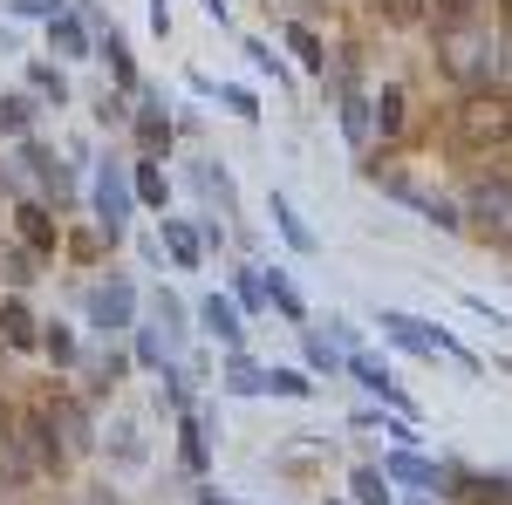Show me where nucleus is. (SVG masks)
I'll list each match as a JSON object with an SVG mask.
<instances>
[{
  "label": "nucleus",
  "instance_id": "obj_14",
  "mask_svg": "<svg viewBox=\"0 0 512 505\" xmlns=\"http://www.w3.org/2000/svg\"><path fill=\"white\" fill-rule=\"evenodd\" d=\"M137 144H144V151H164V144H171V123H164L158 110H144V117H137Z\"/></svg>",
  "mask_w": 512,
  "mask_h": 505
},
{
  "label": "nucleus",
  "instance_id": "obj_19",
  "mask_svg": "<svg viewBox=\"0 0 512 505\" xmlns=\"http://www.w3.org/2000/svg\"><path fill=\"white\" fill-rule=\"evenodd\" d=\"M431 7H437V28H465L478 14V0H431Z\"/></svg>",
  "mask_w": 512,
  "mask_h": 505
},
{
  "label": "nucleus",
  "instance_id": "obj_31",
  "mask_svg": "<svg viewBox=\"0 0 512 505\" xmlns=\"http://www.w3.org/2000/svg\"><path fill=\"white\" fill-rule=\"evenodd\" d=\"M14 14H48V21H55V14H62V0H14Z\"/></svg>",
  "mask_w": 512,
  "mask_h": 505
},
{
  "label": "nucleus",
  "instance_id": "obj_7",
  "mask_svg": "<svg viewBox=\"0 0 512 505\" xmlns=\"http://www.w3.org/2000/svg\"><path fill=\"white\" fill-rule=\"evenodd\" d=\"M89 314H96V328H103V335L130 328V287H103V294L89 301Z\"/></svg>",
  "mask_w": 512,
  "mask_h": 505
},
{
  "label": "nucleus",
  "instance_id": "obj_1",
  "mask_svg": "<svg viewBox=\"0 0 512 505\" xmlns=\"http://www.w3.org/2000/svg\"><path fill=\"white\" fill-rule=\"evenodd\" d=\"M451 130H458L465 151H499L512 137V103L499 89H492V96H485V89H465V103L451 110Z\"/></svg>",
  "mask_w": 512,
  "mask_h": 505
},
{
  "label": "nucleus",
  "instance_id": "obj_17",
  "mask_svg": "<svg viewBox=\"0 0 512 505\" xmlns=\"http://www.w3.org/2000/svg\"><path fill=\"white\" fill-rule=\"evenodd\" d=\"M376 14L390 28H410V21H424V0H376Z\"/></svg>",
  "mask_w": 512,
  "mask_h": 505
},
{
  "label": "nucleus",
  "instance_id": "obj_21",
  "mask_svg": "<svg viewBox=\"0 0 512 505\" xmlns=\"http://www.w3.org/2000/svg\"><path fill=\"white\" fill-rule=\"evenodd\" d=\"M390 478H410V485H437V465H424V458H390Z\"/></svg>",
  "mask_w": 512,
  "mask_h": 505
},
{
  "label": "nucleus",
  "instance_id": "obj_4",
  "mask_svg": "<svg viewBox=\"0 0 512 505\" xmlns=\"http://www.w3.org/2000/svg\"><path fill=\"white\" fill-rule=\"evenodd\" d=\"M14 444H21V458H28V471H35V478L62 465V444H55V424H48V417H21Z\"/></svg>",
  "mask_w": 512,
  "mask_h": 505
},
{
  "label": "nucleus",
  "instance_id": "obj_28",
  "mask_svg": "<svg viewBox=\"0 0 512 505\" xmlns=\"http://www.w3.org/2000/svg\"><path fill=\"white\" fill-rule=\"evenodd\" d=\"M41 349L55 355V362H69V355H76V335H69V328H48V335H41Z\"/></svg>",
  "mask_w": 512,
  "mask_h": 505
},
{
  "label": "nucleus",
  "instance_id": "obj_11",
  "mask_svg": "<svg viewBox=\"0 0 512 505\" xmlns=\"http://www.w3.org/2000/svg\"><path fill=\"white\" fill-rule=\"evenodd\" d=\"M274 219H280V233H287V246H294V253H315V233L294 219V205H287V198H274Z\"/></svg>",
  "mask_w": 512,
  "mask_h": 505
},
{
  "label": "nucleus",
  "instance_id": "obj_29",
  "mask_svg": "<svg viewBox=\"0 0 512 505\" xmlns=\"http://www.w3.org/2000/svg\"><path fill=\"white\" fill-rule=\"evenodd\" d=\"M0 130H28V103L21 96H0Z\"/></svg>",
  "mask_w": 512,
  "mask_h": 505
},
{
  "label": "nucleus",
  "instance_id": "obj_33",
  "mask_svg": "<svg viewBox=\"0 0 512 505\" xmlns=\"http://www.w3.org/2000/svg\"><path fill=\"white\" fill-rule=\"evenodd\" d=\"M499 14H506V21H512V0H499Z\"/></svg>",
  "mask_w": 512,
  "mask_h": 505
},
{
  "label": "nucleus",
  "instance_id": "obj_9",
  "mask_svg": "<svg viewBox=\"0 0 512 505\" xmlns=\"http://www.w3.org/2000/svg\"><path fill=\"white\" fill-rule=\"evenodd\" d=\"M198 321H205V328H212L219 342H239V335H246V328H239V308H233V301H219V294H212V301L198 308Z\"/></svg>",
  "mask_w": 512,
  "mask_h": 505
},
{
  "label": "nucleus",
  "instance_id": "obj_6",
  "mask_svg": "<svg viewBox=\"0 0 512 505\" xmlns=\"http://www.w3.org/2000/svg\"><path fill=\"white\" fill-rule=\"evenodd\" d=\"M96 212H103V233L123 239V212H130V185H123V171L110 164L103 178H96Z\"/></svg>",
  "mask_w": 512,
  "mask_h": 505
},
{
  "label": "nucleus",
  "instance_id": "obj_32",
  "mask_svg": "<svg viewBox=\"0 0 512 505\" xmlns=\"http://www.w3.org/2000/svg\"><path fill=\"white\" fill-rule=\"evenodd\" d=\"M492 76H499V96L512 103V48H499V69H492Z\"/></svg>",
  "mask_w": 512,
  "mask_h": 505
},
{
  "label": "nucleus",
  "instance_id": "obj_26",
  "mask_svg": "<svg viewBox=\"0 0 512 505\" xmlns=\"http://www.w3.org/2000/svg\"><path fill=\"white\" fill-rule=\"evenodd\" d=\"M239 301H246V308H260V301H267V280H260V267L239 273Z\"/></svg>",
  "mask_w": 512,
  "mask_h": 505
},
{
  "label": "nucleus",
  "instance_id": "obj_22",
  "mask_svg": "<svg viewBox=\"0 0 512 505\" xmlns=\"http://www.w3.org/2000/svg\"><path fill=\"white\" fill-rule=\"evenodd\" d=\"M48 41H55L62 55H82V28H76V21H62V14L48 21Z\"/></svg>",
  "mask_w": 512,
  "mask_h": 505
},
{
  "label": "nucleus",
  "instance_id": "obj_12",
  "mask_svg": "<svg viewBox=\"0 0 512 505\" xmlns=\"http://www.w3.org/2000/svg\"><path fill=\"white\" fill-rule=\"evenodd\" d=\"M369 110H376V130H383V137H396V130H403V89H383Z\"/></svg>",
  "mask_w": 512,
  "mask_h": 505
},
{
  "label": "nucleus",
  "instance_id": "obj_27",
  "mask_svg": "<svg viewBox=\"0 0 512 505\" xmlns=\"http://www.w3.org/2000/svg\"><path fill=\"white\" fill-rule=\"evenodd\" d=\"M110 76H117L123 89L137 82V69H130V55H123V41H117V28H110Z\"/></svg>",
  "mask_w": 512,
  "mask_h": 505
},
{
  "label": "nucleus",
  "instance_id": "obj_30",
  "mask_svg": "<svg viewBox=\"0 0 512 505\" xmlns=\"http://www.w3.org/2000/svg\"><path fill=\"white\" fill-rule=\"evenodd\" d=\"M185 465H192V471H205V430H198V417L185 424Z\"/></svg>",
  "mask_w": 512,
  "mask_h": 505
},
{
  "label": "nucleus",
  "instance_id": "obj_16",
  "mask_svg": "<svg viewBox=\"0 0 512 505\" xmlns=\"http://www.w3.org/2000/svg\"><path fill=\"white\" fill-rule=\"evenodd\" d=\"M0 478H7V485H21V478H35V471H28V458H21V444H14V437H0Z\"/></svg>",
  "mask_w": 512,
  "mask_h": 505
},
{
  "label": "nucleus",
  "instance_id": "obj_18",
  "mask_svg": "<svg viewBox=\"0 0 512 505\" xmlns=\"http://www.w3.org/2000/svg\"><path fill=\"white\" fill-rule=\"evenodd\" d=\"M21 233H28V246H41V253L55 246V226H48V212H35V205L21 212Z\"/></svg>",
  "mask_w": 512,
  "mask_h": 505
},
{
  "label": "nucleus",
  "instance_id": "obj_25",
  "mask_svg": "<svg viewBox=\"0 0 512 505\" xmlns=\"http://www.w3.org/2000/svg\"><path fill=\"white\" fill-rule=\"evenodd\" d=\"M267 389H280V396H308V376H301V369H267Z\"/></svg>",
  "mask_w": 512,
  "mask_h": 505
},
{
  "label": "nucleus",
  "instance_id": "obj_13",
  "mask_svg": "<svg viewBox=\"0 0 512 505\" xmlns=\"http://www.w3.org/2000/svg\"><path fill=\"white\" fill-rule=\"evenodd\" d=\"M287 48H294V55H301V62H308V69H328V55H321L315 28H301V21H294V28H287Z\"/></svg>",
  "mask_w": 512,
  "mask_h": 505
},
{
  "label": "nucleus",
  "instance_id": "obj_24",
  "mask_svg": "<svg viewBox=\"0 0 512 505\" xmlns=\"http://www.w3.org/2000/svg\"><path fill=\"white\" fill-rule=\"evenodd\" d=\"M342 130H349L355 144L369 137V103H355V96H342Z\"/></svg>",
  "mask_w": 512,
  "mask_h": 505
},
{
  "label": "nucleus",
  "instance_id": "obj_20",
  "mask_svg": "<svg viewBox=\"0 0 512 505\" xmlns=\"http://www.w3.org/2000/svg\"><path fill=\"white\" fill-rule=\"evenodd\" d=\"M198 185H205V198H219V212H233V185H226V171L198 164Z\"/></svg>",
  "mask_w": 512,
  "mask_h": 505
},
{
  "label": "nucleus",
  "instance_id": "obj_34",
  "mask_svg": "<svg viewBox=\"0 0 512 505\" xmlns=\"http://www.w3.org/2000/svg\"><path fill=\"white\" fill-rule=\"evenodd\" d=\"M82 505H110V499H82Z\"/></svg>",
  "mask_w": 512,
  "mask_h": 505
},
{
  "label": "nucleus",
  "instance_id": "obj_3",
  "mask_svg": "<svg viewBox=\"0 0 512 505\" xmlns=\"http://www.w3.org/2000/svg\"><path fill=\"white\" fill-rule=\"evenodd\" d=\"M465 212L478 219V233H485V239H506V246H512V185H506V178H478L472 198H465Z\"/></svg>",
  "mask_w": 512,
  "mask_h": 505
},
{
  "label": "nucleus",
  "instance_id": "obj_15",
  "mask_svg": "<svg viewBox=\"0 0 512 505\" xmlns=\"http://www.w3.org/2000/svg\"><path fill=\"white\" fill-rule=\"evenodd\" d=\"M355 499L362 505H390V478H383V471H355Z\"/></svg>",
  "mask_w": 512,
  "mask_h": 505
},
{
  "label": "nucleus",
  "instance_id": "obj_23",
  "mask_svg": "<svg viewBox=\"0 0 512 505\" xmlns=\"http://www.w3.org/2000/svg\"><path fill=\"white\" fill-rule=\"evenodd\" d=\"M137 198H144V205H164V171L158 164H137Z\"/></svg>",
  "mask_w": 512,
  "mask_h": 505
},
{
  "label": "nucleus",
  "instance_id": "obj_2",
  "mask_svg": "<svg viewBox=\"0 0 512 505\" xmlns=\"http://www.w3.org/2000/svg\"><path fill=\"white\" fill-rule=\"evenodd\" d=\"M437 69L451 82H465V89H485L492 69H499V48L478 35L472 21H465V28H444V35H437Z\"/></svg>",
  "mask_w": 512,
  "mask_h": 505
},
{
  "label": "nucleus",
  "instance_id": "obj_5",
  "mask_svg": "<svg viewBox=\"0 0 512 505\" xmlns=\"http://www.w3.org/2000/svg\"><path fill=\"white\" fill-rule=\"evenodd\" d=\"M48 424L62 430V458H82V451L96 444V430H89V410H82V403H69V396L48 410Z\"/></svg>",
  "mask_w": 512,
  "mask_h": 505
},
{
  "label": "nucleus",
  "instance_id": "obj_10",
  "mask_svg": "<svg viewBox=\"0 0 512 505\" xmlns=\"http://www.w3.org/2000/svg\"><path fill=\"white\" fill-rule=\"evenodd\" d=\"M164 246H171V260H178V267H198V233H192V226L164 219Z\"/></svg>",
  "mask_w": 512,
  "mask_h": 505
},
{
  "label": "nucleus",
  "instance_id": "obj_8",
  "mask_svg": "<svg viewBox=\"0 0 512 505\" xmlns=\"http://www.w3.org/2000/svg\"><path fill=\"white\" fill-rule=\"evenodd\" d=\"M0 342H7V349H35V342H41L35 314L21 308V301H7V308H0Z\"/></svg>",
  "mask_w": 512,
  "mask_h": 505
}]
</instances>
